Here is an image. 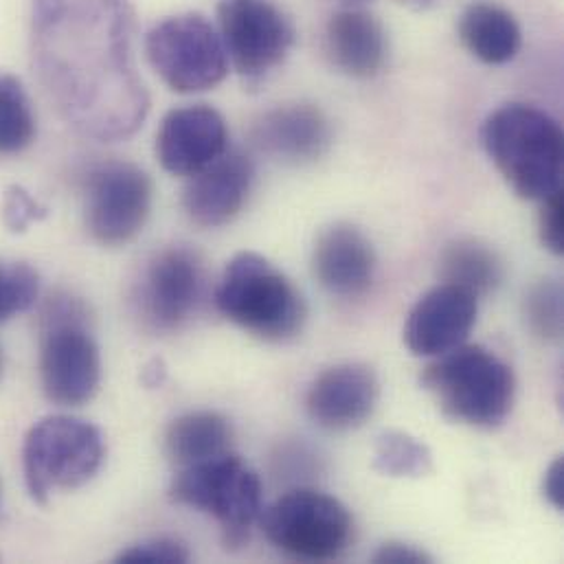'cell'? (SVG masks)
Returning a JSON list of instances; mask_svg holds the SVG:
<instances>
[{
  "label": "cell",
  "mask_w": 564,
  "mask_h": 564,
  "mask_svg": "<svg viewBox=\"0 0 564 564\" xmlns=\"http://www.w3.org/2000/svg\"><path fill=\"white\" fill-rule=\"evenodd\" d=\"M256 145L283 165L318 161L332 143V128L321 108L312 104H283L253 126Z\"/></svg>",
  "instance_id": "obj_18"
},
{
  "label": "cell",
  "mask_w": 564,
  "mask_h": 564,
  "mask_svg": "<svg viewBox=\"0 0 564 564\" xmlns=\"http://www.w3.org/2000/svg\"><path fill=\"white\" fill-rule=\"evenodd\" d=\"M145 53L159 77L181 95L216 88L229 73L223 37L200 13L159 22L145 37Z\"/></svg>",
  "instance_id": "obj_9"
},
{
  "label": "cell",
  "mask_w": 564,
  "mask_h": 564,
  "mask_svg": "<svg viewBox=\"0 0 564 564\" xmlns=\"http://www.w3.org/2000/svg\"><path fill=\"white\" fill-rule=\"evenodd\" d=\"M400 2L406 4V7H411V9H415V11H424V9L435 7L440 0H400Z\"/></svg>",
  "instance_id": "obj_33"
},
{
  "label": "cell",
  "mask_w": 564,
  "mask_h": 564,
  "mask_svg": "<svg viewBox=\"0 0 564 564\" xmlns=\"http://www.w3.org/2000/svg\"><path fill=\"white\" fill-rule=\"evenodd\" d=\"M481 141L519 198L543 203L563 192V130L545 110L530 104H506L486 119Z\"/></svg>",
  "instance_id": "obj_2"
},
{
  "label": "cell",
  "mask_w": 564,
  "mask_h": 564,
  "mask_svg": "<svg viewBox=\"0 0 564 564\" xmlns=\"http://www.w3.org/2000/svg\"><path fill=\"white\" fill-rule=\"evenodd\" d=\"M351 2H360V0H351Z\"/></svg>",
  "instance_id": "obj_35"
},
{
  "label": "cell",
  "mask_w": 564,
  "mask_h": 564,
  "mask_svg": "<svg viewBox=\"0 0 564 564\" xmlns=\"http://www.w3.org/2000/svg\"><path fill=\"white\" fill-rule=\"evenodd\" d=\"M260 528L275 550L310 563L340 558L354 539L347 506L312 488H296L264 508Z\"/></svg>",
  "instance_id": "obj_8"
},
{
  "label": "cell",
  "mask_w": 564,
  "mask_h": 564,
  "mask_svg": "<svg viewBox=\"0 0 564 564\" xmlns=\"http://www.w3.org/2000/svg\"><path fill=\"white\" fill-rule=\"evenodd\" d=\"M218 24L229 62L249 84L271 75L294 44L292 22L271 0H223Z\"/></svg>",
  "instance_id": "obj_11"
},
{
  "label": "cell",
  "mask_w": 564,
  "mask_h": 564,
  "mask_svg": "<svg viewBox=\"0 0 564 564\" xmlns=\"http://www.w3.org/2000/svg\"><path fill=\"white\" fill-rule=\"evenodd\" d=\"M380 402V380L365 362H338L321 371L307 391V413L325 431L362 426Z\"/></svg>",
  "instance_id": "obj_15"
},
{
  "label": "cell",
  "mask_w": 564,
  "mask_h": 564,
  "mask_svg": "<svg viewBox=\"0 0 564 564\" xmlns=\"http://www.w3.org/2000/svg\"><path fill=\"white\" fill-rule=\"evenodd\" d=\"M459 37L477 59L492 66L512 62L523 44L517 18L495 2L470 4L459 20Z\"/></svg>",
  "instance_id": "obj_20"
},
{
  "label": "cell",
  "mask_w": 564,
  "mask_h": 564,
  "mask_svg": "<svg viewBox=\"0 0 564 564\" xmlns=\"http://www.w3.org/2000/svg\"><path fill=\"white\" fill-rule=\"evenodd\" d=\"M376 249L358 227L336 223L316 238L312 273L332 296L358 299L367 294L376 280Z\"/></svg>",
  "instance_id": "obj_17"
},
{
  "label": "cell",
  "mask_w": 564,
  "mask_h": 564,
  "mask_svg": "<svg viewBox=\"0 0 564 564\" xmlns=\"http://www.w3.org/2000/svg\"><path fill=\"white\" fill-rule=\"evenodd\" d=\"M227 150V121L207 104L170 110L156 132V156L172 176L189 178L218 161Z\"/></svg>",
  "instance_id": "obj_14"
},
{
  "label": "cell",
  "mask_w": 564,
  "mask_h": 564,
  "mask_svg": "<svg viewBox=\"0 0 564 564\" xmlns=\"http://www.w3.org/2000/svg\"><path fill=\"white\" fill-rule=\"evenodd\" d=\"M31 55L57 115L97 141L132 137L150 112L128 0H33Z\"/></svg>",
  "instance_id": "obj_1"
},
{
  "label": "cell",
  "mask_w": 564,
  "mask_h": 564,
  "mask_svg": "<svg viewBox=\"0 0 564 564\" xmlns=\"http://www.w3.org/2000/svg\"><path fill=\"white\" fill-rule=\"evenodd\" d=\"M231 422L216 411H194L176 417L165 433V453L178 468L194 466L231 451Z\"/></svg>",
  "instance_id": "obj_21"
},
{
  "label": "cell",
  "mask_w": 564,
  "mask_h": 564,
  "mask_svg": "<svg viewBox=\"0 0 564 564\" xmlns=\"http://www.w3.org/2000/svg\"><path fill=\"white\" fill-rule=\"evenodd\" d=\"M325 53L349 77H376L387 62L384 29L369 11L343 9L325 26Z\"/></svg>",
  "instance_id": "obj_19"
},
{
  "label": "cell",
  "mask_w": 564,
  "mask_h": 564,
  "mask_svg": "<svg viewBox=\"0 0 564 564\" xmlns=\"http://www.w3.org/2000/svg\"><path fill=\"white\" fill-rule=\"evenodd\" d=\"M205 292V269L187 247L156 253L137 285L134 303L145 327L154 332L181 329L198 310Z\"/></svg>",
  "instance_id": "obj_12"
},
{
  "label": "cell",
  "mask_w": 564,
  "mask_h": 564,
  "mask_svg": "<svg viewBox=\"0 0 564 564\" xmlns=\"http://www.w3.org/2000/svg\"><path fill=\"white\" fill-rule=\"evenodd\" d=\"M35 139V117L18 77L0 73V156L24 152Z\"/></svg>",
  "instance_id": "obj_24"
},
{
  "label": "cell",
  "mask_w": 564,
  "mask_h": 564,
  "mask_svg": "<svg viewBox=\"0 0 564 564\" xmlns=\"http://www.w3.org/2000/svg\"><path fill=\"white\" fill-rule=\"evenodd\" d=\"M106 459L101 431L79 417L48 415L31 426L22 444V470L29 497L46 506L55 490L88 484Z\"/></svg>",
  "instance_id": "obj_7"
},
{
  "label": "cell",
  "mask_w": 564,
  "mask_h": 564,
  "mask_svg": "<svg viewBox=\"0 0 564 564\" xmlns=\"http://www.w3.org/2000/svg\"><path fill=\"white\" fill-rule=\"evenodd\" d=\"M189 550L176 539H148L117 556L119 564H185L189 563Z\"/></svg>",
  "instance_id": "obj_27"
},
{
  "label": "cell",
  "mask_w": 564,
  "mask_h": 564,
  "mask_svg": "<svg viewBox=\"0 0 564 564\" xmlns=\"http://www.w3.org/2000/svg\"><path fill=\"white\" fill-rule=\"evenodd\" d=\"M371 563L376 564H429L433 563V558L424 552V550H417L409 543H398V541H391V543H384L371 558Z\"/></svg>",
  "instance_id": "obj_30"
},
{
  "label": "cell",
  "mask_w": 564,
  "mask_h": 564,
  "mask_svg": "<svg viewBox=\"0 0 564 564\" xmlns=\"http://www.w3.org/2000/svg\"><path fill=\"white\" fill-rule=\"evenodd\" d=\"M563 285L558 282H539L525 296L528 327L543 340H561L563 336Z\"/></svg>",
  "instance_id": "obj_25"
},
{
  "label": "cell",
  "mask_w": 564,
  "mask_h": 564,
  "mask_svg": "<svg viewBox=\"0 0 564 564\" xmlns=\"http://www.w3.org/2000/svg\"><path fill=\"white\" fill-rule=\"evenodd\" d=\"M216 305L234 325L269 343L294 338L307 316L301 292L267 258L251 251L227 264Z\"/></svg>",
  "instance_id": "obj_5"
},
{
  "label": "cell",
  "mask_w": 564,
  "mask_h": 564,
  "mask_svg": "<svg viewBox=\"0 0 564 564\" xmlns=\"http://www.w3.org/2000/svg\"><path fill=\"white\" fill-rule=\"evenodd\" d=\"M165 378H167V369H165V362L159 360V358L150 360V362L143 367V371H141V380H143V384L150 387V389L161 387V384L165 382Z\"/></svg>",
  "instance_id": "obj_32"
},
{
  "label": "cell",
  "mask_w": 564,
  "mask_h": 564,
  "mask_svg": "<svg viewBox=\"0 0 564 564\" xmlns=\"http://www.w3.org/2000/svg\"><path fill=\"white\" fill-rule=\"evenodd\" d=\"M46 218V209L22 187L13 185L2 198V223L11 234H24L33 223Z\"/></svg>",
  "instance_id": "obj_28"
},
{
  "label": "cell",
  "mask_w": 564,
  "mask_h": 564,
  "mask_svg": "<svg viewBox=\"0 0 564 564\" xmlns=\"http://www.w3.org/2000/svg\"><path fill=\"white\" fill-rule=\"evenodd\" d=\"M0 373H2V354H0Z\"/></svg>",
  "instance_id": "obj_34"
},
{
  "label": "cell",
  "mask_w": 564,
  "mask_h": 564,
  "mask_svg": "<svg viewBox=\"0 0 564 564\" xmlns=\"http://www.w3.org/2000/svg\"><path fill=\"white\" fill-rule=\"evenodd\" d=\"M431 360L422 387L448 420L473 429H497L510 417L517 376L495 351L464 343Z\"/></svg>",
  "instance_id": "obj_3"
},
{
  "label": "cell",
  "mask_w": 564,
  "mask_h": 564,
  "mask_svg": "<svg viewBox=\"0 0 564 564\" xmlns=\"http://www.w3.org/2000/svg\"><path fill=\"white\" fill-rule=\"evenodd\" d=\"M40 382L57 406L88 404L101 384V354L88 325L86 305L57 294L40 314Z\"/></svg>",
  "instance_id": "obj_4"
},
{
  "label": "cell",
  "mask_w": 564,
  "mask_h": 564,
  "mask_svg": "<svg viewBox=\"0 0 564 564\" xmlns=\"http://www.w3.org/2000/svg\"><path fill=\"white\" fill-rule=\"evenodd\" d=\"M174 503L212 517L227 550L238 552L251 541L264 510L262 481L234 451L185 466L170 486Z\"/></svg>",
  "instance_id": "obj_6"
},
{
  "label": "cell",
  "mask_w": 564,
  "mask_h": 564,
  "mask_svg": "<svg viewBox=\"0 0 564 564\" xmlns=\"http://www.w3.org/2000/svg\"><path fill=\"white\" fill-rule=\"evenodd\" d=\"M152 212V181L128 161H108L86 178V229L104 247H123L145 227Z\"/></svg>",
  "instance_id": "obj_10"
},
{
  "label": "cell",
  "mask_w": 564,
  "mask_h": 564,
  "mask_svg": "<svg viewBox=\"0 0 564 564\" xmlns=\"http://www.w3.org/2000/svg\"><path fill=\"white\" fill-rule=\"evenodd\" d=\"M40 278L24 262L0 260V325L35 305Z\"/></svg>",
  "instance_id": "obj_26"
},
{
  "label": "cell",
  "mask_w": 564,
  "mask_h": 564,
  "mask_svg": "<svg viewBox=\"0 0 564 564\" xmlns=\"http://www.w3.org/2000/svg\"><path fill=\"white\" fill-rule=\"evenodd\" d=\"M440 278L444 283L459 285L477 299L497 292L503 283L506 269L499 253L473 238L451 242L440 256Z\"/></svg>",
  "instance_id": "obj_22"
},
{
  "label": "cell",
  "mask_w": 564,
  "mask_h": 564,
  "mask_svg": "<svg viewBox=\"0 0 564 564\" xmlns=\"http://www.w3.org/2000/svg\"><path fill=\"white\" fill-rule=\"evenodd\" d=\"M539 234L543 247L552 256L564 253V198L563 192L545 198L541 203V216H539Z\"/></svg>",
  "instance_id": "obj_29"
},
{
  "label": "cell",
  "mask_w": 564,
  "mask_h": 564,
  "mask_svg": "<svg viewBox=\"0 0 564 564\" xmlns=\"http://www.w3.org/2000/svg\"><path fill=\"white\" fill-rule=\"evenodd\" d=\"M479 299L453 283L429 290L406 316L404 345L417 358H437L464 345L477 323Z\"/></svg>",
  "instance_id": "obj_13"
},
{
  "label": "cell",
  "mask_w": 564,
  "mask_h": 564,
  "mask_svg": "<svg viewBox=\"0 0 564 564\" xmlns=\"http://www.w3.org/2000/svg\"><path fill=\"white\" fill-rule=\"evenodd\" d=\"M373 468L389 479H422L433 473V453L411 433L387 431L376 442Z\"/></svg>",
  "instance_id": "obj_23"
},
{
  "label": "cell",
  "mask_w": 564,
  "mask_h": 564,
  "mask_svg": "<svg viewBox=\"0 0 564 564\" xmlns=\"http://www.w3.org/2000/svg\"><path fill=\"white\" fill-rule=\"evenodd\" d=\"M253 181V161L238 150H227L218 161L189 176L183 192V209L203 229L227 227L245 212Z\"/></svg>",
  "instance_id": "obj_16"
},
{
  "label": "cell",
  "mask_w": 564,
  "mask_h": 564,
  "mask_svg": "<svg viewBox=\"0 0 564 564\" xmlns=\"http://www.w3.org/2000/svg\"><path fill=\"white\" fill-rule=\"evenodd\" d=\"M543 495H545V499H547V503L554 508V510H558V512H564V457H556L552 464H550V468H547V473H545V477H543Z\"/></svg>",
  "instance_id": "obj_31"
}]
</instances>
